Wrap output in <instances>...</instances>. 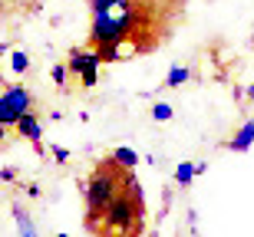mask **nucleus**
I'll use <instances>...</instances> for the list:
<instances>
[{"label":"nucleus","mask_w":254,"mask_h":237,"mask_svg":"<svg viewBox=\"0 0 254 237\" xmlns=\"http://www.w3.org/2000/svg\"><path fill=\"white\" fill-rule=\"evenodd\" d=\"M179 0H89V43L99 63L135 59L165 43Z\"/></svg>","instance_id":"1"},{"label":"nucleus","mask_w":254,"mask_h":237,"mask_svg":"<svg viewBox=\"0 0 254 237\" xmlns=\"http://www.w3.org/2000/svg\"><path fill=\"white\" fill-rule=\"evenodd\" d=\"M145 231V194H142L139 178L132 175L126 188L106 204L103 218L96 221L93 234L99 237H135Z\"/></svg>","instance_id":"2"},{"label":"nucleus","mask_w":254,"mask_h":237,"mask_svg":"<svg viewBox=\"0 0 254 237\" xmlns=\"http://www.w3.org/2000/svg\"><path fill=\"white\" fill-rule=\"evenodd\" d=\"M135 175V168H126L123 161H116L113 155H106V158L96 161V168L89 171V181H86V231L93 234L96 221L103 218L106 204L126 188V181Z\"/></svg>","instance_id":"3"},{"label":"nucleus","mask_w":254,"mask_h":237,"mask_svg":"<svg viewBox=\"0 0 254 237\" xmlns=\"http://www.w3.org/2000/svg\"><path fill=\"white\" fill-rule=\"evenodd\" d=\"M30 109H33V95H30L27 86H7L0 93V125L13 129L17 119L23 112H30Z\"/></svg>","instance_id":"4"},{"label":"nucleus","mask_w":254,"mask_h":237,"mask_svg":"<svg viewBox=\"0 0 254 237\" xmlns=\"http://www.w3.org/2000/svg\"><path fill=\"white\" fill-rule=\"evenodd\" d=\"M69 73H79L83 76V86L86 89H93L99 83V56H96V49L89 47H73L69 49Z\"/></svg>","instance_id":"5"},{"label":"nucleus","mask_w":254,"mask_h":237,"mask_svg":"<svg viewBox=\"0 0 254 237\" xmlns=\"http://www.w3.org/2000/svg\"><path fill=\"white\" fill-rule=\"evenodd\" d=\"M13 129H17V135L20 139H27V142H33L40 148V139H43V125H40V119L33 112H23L17 119V125H13Z\"/></svg>","instance_id":"6"},{"label":"nucleus","mask_w":254,"mask_h":237,"mask_svg":"<svg viewBox=\"0 0 254 237\" xmlns=\"http://www.w3.org/2000/svg\"><path fill=\"white\" fill-rule=\"evenodd\" d=\"M251 145H254V119H248V122L241 125L231 139H228V152H238V155H241V152H248Z\"/></svg>","instance_id":"7"},{"label":"nucleus","mask_w":254,"mask_h":237,"mask_svg":"<svg viewBox=\"0 0 254 237\" xmlns=\"http://www.w3.org/2000/svg\"><path fill=\"white\" fill-rule=\"evenodd\" d=\"M191 178H195V161H179L175 165V181H179L182 188H189Z\"/></svg>","instance_id":"8"},{"label":"nucleus","mask_w":254,"mask_h":237,"mask_svg":"<svg viewBox=\"0 0 254 237\" xmlns=\"http://www.w3.org/2000/svg\"><path fill=\"white\" fill-rule=\"evenodd\" d=\"M189 69L185 66H172L169 69V76H165V86H169V89H175V86H182V83H189Z\"/></svg>","instance_id":"9"},{"label":"nucleus","mask_w":254,"mask_h":237,"mask_svg":"<svg viewBox=\"0 0 254 237\" xmlns=\"http://www.w3.org/2000/svg\"><path fill=\"white\" fill-rule=\"evenodd\" d=\"M13 218H17V224H20V234H37V224H33V221H30V214L23 208H13Z\"/></svg>","instance_id":"10"},{"label":"nucleus","mask_w":254,"mask_h":237,"mask_svg":"<svg viewBox=\"0 0 254 237\" xmlns=\"http://www.w3.org/2000/svg\"><path fill=\"white\" fill-rule=\"evenodd\" d=\"M113 158H116V161H123L126 168H135V165H139V152H132V148H126V145H123V148H116Z\"/></svg>","instance_id":"11"},{"label":"nucleus","mask_w":254,"mask_h":237,"mask_svg":"<svg viewBox=\"0 0 254 237\" xmlns=\"http://www.w3.org/2000/svg\"><path fill=\"white\" fill-rule=\"evenodd\" d=\"M10 69H13V73H27L30 69V56L20 53V49H13V53H10Z\"/></svg>","instance_id":"12"},{"label":"nucleus","mask_w":254,"mask_h":237,"mask_svg":"<svg viewBox=\"0 0 254 237\" xmlns=\"http://www.w3.org/2000/svg\"><path fill=\"white\" fill-rule=\"evenodd\" d=\"M172 115H175V109H172L169 102H155L152 105V119H155V122H169Z\"/></svg>","instance_id":"13"},{"label":"nucleus","mask_w":254,"mask_h":237,"mask_svg":"<svg viewBox=\"0 0 254 237\" xmlns=\"http://www.w3.org/2000/svg\"><path fill=\"white\" fill-rule=\"evenodd\" d=\"M50 76H53L57 86H66V66H53V69H50Z\"/></svg>","instance_id":"14"},{"label":"nucleus","mask_w":254,"mask_h":237,"mask_svg":"<svg viewBox=\"0 0 254 237\" xmlns=\"http://www.w3.org/2000/svg\"><path fill=\"white\" fill-rule=\"evenodd\" d=\"M53 158H57V161H60V165H63V161H66V158H69V152H66V148H53Z\"/></svg>","instance_id":"15"},{"label":"nucleus","mask_w":254,"mask_h":237,"mask_svg":"<svg viewBox=\"0 0 254 237\" xmlns=\"http://www.w3.org/2000/svg\"><path fill=\"white\" fill-rule=\"evenodd\" d=\"M3 139H7V125H0V148H3Z\"/></svg>","instance_id":"16"},{"label":"nucleus","mask_w":254,"mask_h":237,"mask_svg":"<svg viewBox=\"0 0 254 237\" xmlns=\"http://www.w3.org/2000/svg\"><path fill=\"white\" fill-rule=\"evenodd\" d=\"M248 99H254V83H251V89H248Z\"/></svg>","instance_id":"17"}]
</instances>
